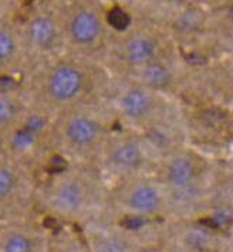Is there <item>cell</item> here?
Masks as SVG:
<instances>
[{
  "mask_svg": "<svg viewBox=\"0 0 233 252\" xmlns=\"http://www.w3.org/2000/svg\"><path fill=\"white\" fill-rule=\"evenodd\" d=\"M14 187V176L10 170L0 167V198H4L12 193Z\"/></svg>",
  "mask_w": 233,
  "mask_h": 252,
  "instance_id": "2e32d148",
  "label": "cell"
},
{
  "mask_svg": "<svg viewBox=\"0 0 233 252\" xmlns=\"http://www.w3.org/2000/svg\"><path fill=\"white\" fill-rule=\"evenodd\" d=\"M19 114V105L9 96H0V125H9Z\"/></svg>",
  "mask_w": 233,
  "mask_h": 252,
  "instance_id": "7c38bea8",
  "label": "cell"
},
{
  "mask_svg": "<svg viewBox=\"0 0 233 252\" xmlns=\"http://www.w3.org/2000/svg\"><path fill=\"white\" fill-rule=\"evenodd\" d=\"M124 244L119 241H116V240H110L105 242V245L103 247V251L104 252H122L124 251Z\"/></svg>",
  "mask_w": 233,
  "mask_h": 252,
  "instance_id": "d6986e66",
  "label": "cell"
},
{
  "mask_svg": "<svg viewBox=\"0 0 233 252\" xmlns=\"http://www.w3.org/2000/svg\"><path fill=\"white\" fill-rule=\"evenodd\" d=\"M82 200H84V193L81 187L76 183H67L60 189L56 198V204L61 211L73 213L80 208Z\"/></svg>",
  "mask_w": 233,
  "mask_h": 252,
  "instance_id": "52a82bcc",
  "label": "cell"
},
{
  "mask_svg": "<svg viewBox=\"0 0 233 252\" xmlns=\"http://www.w3.org/2000/svg\"><path fill=\"white\" fill-rule=\"evenodd\" d=\"M16 50L14 38L6 32H0V63L12 57Z\"/></svg>",
  "mask_w": 233,
  "mask_h": 252,
  "instance_id": "9a60e30c",
  "label": "cell"
},
{
  "mask_svg": "<svg viewBox=\"0 0 233 252\" xmlns=\"http://www.w3.org/2000/svg\"><path fill=\"white\" fill-rule=\"evenodd\" d=\"M144 78L152 87L161 88V87H165L169 82L171 75H169V71L162 64L148 63L145 69H144Z\"/></svg>",
  "mask_w": 233,
  "mask_h": 252,
  "instance_id": "8fae6325",
  "label": "cell"
},
{
  "mask_svg": "<svg viewBox=\"0 0 233 252\" xmlns=\"http://www.w3.org/2000/svg\"><path fill=\"white\" fill-rule=\"evenodd\" d=\"M4 252H32V242L22 234H14L6 241Z\"/></svg>",
  "mask_w": 233,
  "mask_h": 252,
  "instance_id": "4fadbf2b",
  "label": "cell"
},
{
  "mask_svg": "<svg viewBox=\"0 0 233 252\" xmlns=\"http://www.w3.org/2000/svg\"><path fill=\"white\" fill-rule=\"evenodd\" d=\"M155 56V44L148 38H134L127 46V58L132 64H148Z\"/></svg>",
  "mask_w": 233,
  "mask_h": 252,
  "instance_id": "9c48e42d",
  "label": "cell"
},
{
  "mask_svg": "<svg viewBox=\"0 0 233 252\" xmlns=\"http://www.w3.org/2000/svg\"><path fill=\"white\" fill-rule=\"evenodd\" d=\"M32 142H33V133L27 132L26 129L22 130L20 133H17L16 138H14V145H16L19 149H26V148H29V146L32 145Z\"/></svg>",
  "mask_w": 233,
  "mask_h": 252,
  "instance_id": "ac0fdd59",
  "label": "cell"
},
{
  "mask_svg": "<svg viewBox=\"0 0 233 252\" xmlns=\"http://www.w3.org/2000/svg\"><path fill=\"white\" fill-rule=\"evenodd\" d=\"M44 125H46V122L41 116H32L26 122V130L35 135L37 132H40L44 127Z\"/></svg>",
  "mask_w": 233,
  "mask_h": 252,
  "instance_id": "e0dca14e",
  "label": "cell"
},
{
  "mask_svg": "<svg viewBox=\"0 0 233 252\" xmlns=\"http://www.w3.org/2000/svg\"><path fill=\"white\" fill-rule=\"evenodd\" d=\"M168 179L176 189H187L195 179V164L188 158H176L169 164Z\"/></svg>",
  "mask_w": 233,
  "mask_h": 252,
  "instance_id": "5b68a950",
  "label": "cell"
},
{
  "mask_svg": "<svg viewBox=\"0 0 233 252\" xmlns=\"http://www.w3.org/2000/svg\"><path fill=\"white\" fill-rule=\"evenodd\" d=\"M82 88V75L73 67H60L48 81V91L57 101H69L74 98Z\"/></svg>",
  "mask_w": 233,
  "mask_h": 252,
  "instance_id": "6da1fadb",
  "label": "cell"
},
{
  "mask_svg": "<svg viewBox=\"0 0 233 252\" xmlns=\"http://www.w3.org/2000/svg\"><path fill=\"white\" fill-rule=\"evenodd\" d=\"M71 35L78 44H90L98 37L101 24L98 17L90 12H80L71 22Z\"/></svg>",
  "mask_w": 233,
  "mask_h": 252,
  "instance_id": "7a4b0ae2",
  "label": "cell"
},
{
  "mask_svg": "<svg viewBox=\"0 0 233 252\" xmlns=\"http://www.w3.org/2000/svg\"><path fill=\"white\" fill-rule=\"evenodd\" d=\"M122 111L131 119H140L151 109V96L142 90H132L122 98Z\"/></svg>",
  "mask_w": 233,
  "mask_h": 252,
  "instance_id": "277c9868",
  "label": "cell"
},
{
  "mask_svg": "<svg viewBox=\"0 0 233 252\" xmlns=\"http://www.w3.org/2000/svg\"><path fill=\"white\" fill-rule=\"evenodd\" d=\"M98 135V125L90 118H76L67 126V136L74 145L85 146L95 140Z\"/></svg>",
  "mask_w": 233,
  "mask_h": 252,
  "instance_id": "3957f363",
  "label": "cell"
},
{
  "mask_svg": "<svg viewBox=\"0 0 233 252\" xmlns=\"http://www.w3.org/2000/svg\"><path fill=\"white\" fill-rule=\"evenodd\" d=\"M30 37L36 46L48 47L56 38V26L48 17H37L30 24Z\"/></svg>",
  "mask_w": 233,
  "mask_h": 252,
  "instance_id": "8992f818",
  "label": "cell"
},
{
  "mask_svg": "<svg viewBox=\"0 0 233 252\" xmlns=\"http://www.w3.org/2000/svg\"><path fill=\"white\" fill-rule=\"evenodd\" d=\"M131 206L140 213H152L159 206V194L151 186H141L131 195Z\"/></svg>",
  "mask_w": 233,
  "mask_h": 252,
  "instance_id": "ba28073f",
  "label": "cell"
},
{
  "mask_svg": "<svg viewBox=\"0 0 233 252\" xmlns=\"http://www.w3.org/2000/svg\"><path fill=\"white\" fill-rule=\"evenodd\" d=\"M107 20H108L110 26L116 29V30H125L131 23V19H129L128 14L119 7L111 9L107 14Z\"/></svg>",
  "mask_w": 233,
  "mask_h": 252,
  "instance_id": "5bb4252c",
  "label": "cell"
},
{
  "mask_svg": "<svg viewBox=\"0 0 233 252\" xmlns=\"http://www.w3.org/2000/svg\"><path fill=\"white\" fill-rule=\"evenodd\" d=\"M14 82L10 78H0V94L7 92L9 90H12Z\"/></svg>",
  "mask_w": 233,
  "mask_h": 252,
  "instance_id": "ffe728a7",
  "label": "cell"
},
{
  "mask_svg": "<svg viewBox=\"0 0 233 252\" xmlns=\"http://www.w3.org/2000/svg\"><path fill=\"white\" fill-rule=\"evenodd\" d=\"M113 159L121 169H135L141 163V152L135 145L124 143L116 148Z\"/></svg>",
  "mask_w": 233,
  "mask_h": 252,
  "instance_id": "30bf717a",
  "label": "cell"
}]
</instances>
